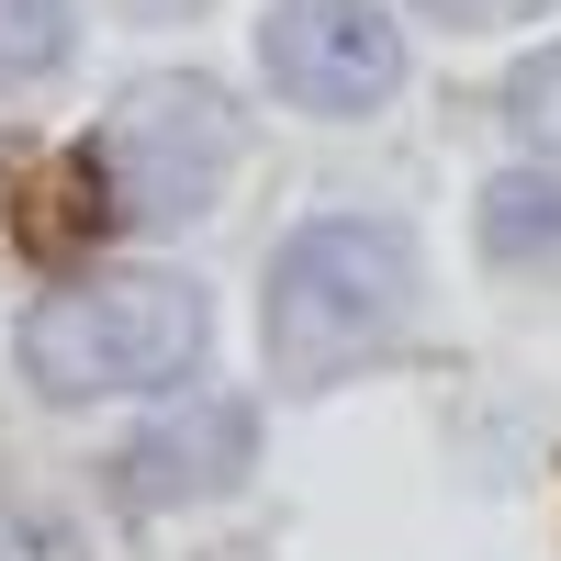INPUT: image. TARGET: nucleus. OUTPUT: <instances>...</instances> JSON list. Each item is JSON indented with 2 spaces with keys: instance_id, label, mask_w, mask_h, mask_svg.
Returning <instances> with one entry per match:
<instances>
[{
  "instance_id": "1",
  "label": "nucleus",
  "mask_w": 561,
  "mask_h": 561,
  "mask_svg": "<svg viewBox=\"0 0 561 561\" xmlns=\"http://www.w3.org/2000/svg\"><path fill=\"white\" fill-rule=\"evenodd\" d=\"M415 314V248L393 225H348L325 214L270 259V370L293 393H325L337 370L382 359Z\"/></svg>"
},
{
  "instance_id": "4",
  "label": "nucleus",
  "mask_w": 561,
  "mask_h": 561,
  "mask_svg": "<svg viewBox=\"0 0 561 561\" xmlns=\"http://www.w3.org/2000/svg\"><path fill=\"white\" fill-rule=\"evenodd\" d=\"M259 57H270L280 102H304V113H370L404 79V34L370 12V0H280V12L259 23Z\"/></svg>"
},
{
  "instance_id": "6",
  "label": "nucleus",
  "mask_w": 561,
  "mask_h": 561,
  "mask_svg": "<svg viewBox=\"0 0 561 561\" xmlns=\"http://www.w3.org/2000/svg\"><path fill=\"white\" fill-rule=\"evenodd\" d=\"M483 248L494 259H561V180H494L483 192Z\"/></svg>"
},
{
  "instance_id": "5",
  "label": "nucleus",
  "mask_w": 561,
  "mask_h": 561,
  "mask_svg": "<svg viewBox=\"0 0 561 561\" xmlns=\"http://www.w3.org/2000/svg\"><path fill=\"white\" fill-rule=\"evenodd\" d=\"M237 472H248V404L237 393H180V415H158L124 449V494L135 505H192V494H225Z\"/></svg>"
},
{
  "instance_id": "7",
  "label": "nucleus",
  "mask_w": 561,
  "mask_h": 561,
  "mask_svg": "<svg viewBox=\"0 0 561 561\" xmlns=\"http://www.w3.org/2000/svg\"><path fill=\"white\" fill-rule=\"evenodd\" d=\"M68 68V0H0V90Z\"/></svg>"
},
{
  "instance_id": "9",
  "label": "nucleus",
  "mask_w": 561,
  "mask_h": 561,
  "mask_svg": "<svg viewBox=\"0 0 561 561\" xmlns=\"http://www.w3.org/2000/svg\"><path fill=\"white\" fill-rule=\"evenodd\" d=\"M0 561H79L45 517H23V505H0Z\"/></svg>"
},
{
  "instance_id": "2",
  "label": "nucleus",
  "mask_w": 561,
  "mask_h": 561,
  "mask_svg": "<svg viewBox=\"0 0 561 561\" xmlns=\"http://www.w3.org/2000/svg\"><path fill=\"white\" fill-rule=\"evenodd\" d=\"M203 293L192 280H158V270H124V280H68L23 314V370L34 393L90 404V393H147L180 382L203 359Z\"/></svg>"
},
{
  "instance_id": "12",
  "label": "nucleus",
  "mask_w": 561,
  "mask_h": 561,
  "mask_svg": "<svg viewBox=\"0 0 561 561\" xmlns=\"http://www.w3.org/2000/svg\"><path fill=\"white\" fill-rule=\"evenodd\" d=\"M225 561H259V550H225Z\"/></svg>"
},
{
  "instance_id": "8",
  "label": "nucleus",
  "mask_w": 561,
  "mask_h": 561,
  "mask_svg": "<svg viewBox=\"0 0 561 561\" xmlns=\"http://www.w3.org/2000/svg\"><path fill=\"white\" fill-rule=\"evenodd\" d=\"M505 135L539 158H561V45H539V57L505 79Z\"/></svg>"
},
{
  "instance_id": "11",
  "label": "nucleus",
  "mask_w": 561,
  "mask_h": 561,
  "mask_svg": "<svg viewBox=\"0 0 561 561\" xmlns=\"http://www.w3.org/2000/svg\"><path fill=\"white\" fill-rule=\"evenodd\" d=\"M135 23H180V12H203V0H124Z\"/></svg>"
},
{
  "instance_id": "3",
  "label": "nucleus",
  "mask_w": 561,
  "mask_h": 561,
  "mask_svg": "<svg viewBox=\"0 0 561 561\" xmlns=\"http://www.w3.org/2000/svg\"><path fill=\"white\" fill-rule=\"evenodd\" d=\"M237 113H225L214 79H147L124 90V113L102 124V203L113 225H192L214 214V192L237 180Z\"/></svg>"
},
{
  "instance_id": "10",
  "label": "nucleus",
  "mask_w": 561,
  "mask_h": 561,
  "mask_svg": "<svg viewBox=\"0 0 561 561\" xmlns=\"http://www.w3.org/2000/svg\"><path fill=\"white\" fill-rule=\"evenodd\" d=\"M427 12H438V23H517L528 0H427Z\"/></svg>"
}]
</instances>
